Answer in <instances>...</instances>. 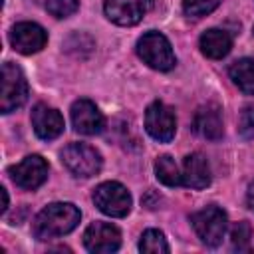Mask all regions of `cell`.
Returning a JSON list of instances; mask_svg holds the SVG:
<instances>
[{"mask_svg":"<svg viewBox=\"0 0 254 254\" xmlns=\"http://www.w3.org/2000/svg\"><path fill=\"white\" fill-rule=\"evenodd\" d=\"M28 99V81L22 69L16 64L2 65V95H0V109L2 113L16 111Z\"/></svg>","mask_w":254,"mask_h":254,"instance_id":"cell-4","label":"cell"},{"mask_svg":"<svg viewBox=\"0 0 254 254\" xmlns=\"http://www.w3.org/2000/svg\"><path fill=\"white\" fill-rule=\"evenodd\" d=\"M93 202L103 214L113 216V218H121V216H127L133 200H131L129 190L121 183L107 181V183H101L93 190Z\"/></svg>","mask_w":254,"mask_h":254,"instance_id":"cell-5","label":"cell"},{"mask_svg":"<svg viewBox=\"0 0 254 254\" xmlns=\"http://www.w3.org/2000/svg\"><path fill=\"white\" fill-rule=\"evenodd\" d=\"M10 42H12V46H14L16 52L28 56V54L40 52L46 46L48 34L36 22H18L12 28V32H10Z\"/></svg>","mask_w":254,"mask_h":254,"instance_id":"cell-11","label":"cell"},{"mask_svg":"<svg viewBox=\"0 0 254 254\" xmlns=\"http://www.w3.org/2000/svg\"><path fill=\"white\" fill-rule=\"evenodd\" d=\"M32 127L36 135L44 141L56 139L64 131V117L58 109L48 107L46 103H38L32 109Z\"/></svg>","mask_w":254,"mask_h":254,"instance_id":"cell-13","label":"cell"},{"mask_svg":"<svg viewBox=\"0 0 254 254\" xmlns=\"http://www.w3.org/2000/svg\"><path fill=\"white\" fill-rule=\"evenodd\" d=\"M79 8V0H46V10L56 18H67L75 14Z\"/></svg>","mask_w":254,"mask_h":254,"instance_id":"cell-22","label":"cell"},{"mask_svg":"<svg viewBox=\"0 0 254 254\" xmlns=\"http://www.w3.org/2000/svg\"><path fill=\"white\" fill-rule=\"evenodd\" d=\"M145 129L155 141L169 143L177 131L175 111L161 101H153L145 111Z\"/></svg>","mask_w":254,"mask_h":254,"instance_id":"cell-7","label":"cell"},{"mask_svg":"<svg viewBox=\"0 0 254 254\" xmlns=\"http://www.w3.org/2000/svg\"><path fill=\"white\" fill-rule=\"evenodd\" d=\"M73 129L81 135H97L103 129V115L89 99H77L71 105Z\"/></svg>","mask_w":254,"mask_h":254,"instance_id":"cell-12","label":"cell"},{"mask_svg":"<svg viewBox=\"0 0 254 254\" xmlns=\"http://www.w3.org/2000/svg\"><path fill=\"white\" fill-rule=\"evenodd\" d=\"M155 175L167 187L183 185V173L179 171V165L175 163V159L169 157V155H163V157H159L155 161Z\"/></svg>","mask_w":254,"mask_h":254,"instance_id":"cell-18","label":"cell"},{"mask_svg":"<svg viewBox=\"0 0 254 254\" xmlns=\"http://www.w3.org/2000/svg\"><path fill=\"white\" fill-rule=\"evenodd\" d=\"M198 46H200V52H202L206 58H210V60H220V58H224V56L230 52V48H232V38H230L224 30L212 28V30H206V32L200 36Z\"/></svg>","mask_w":254,"mask_h":254,"instance_id":"cell-16","label":"cell"},{"mask_svg":"<svg viewBox=\"0 0 254 254\" xmlns=\"http://www.w3.org/2000/svg\"><path fill=\"white\" fill-rule=\"evenodd\" d=\"M81 212L71 202H52L34 218V234L40 240H52L71 232L79 224Z\"/></svg>","mask_w":254,"mask_h":254,"instance_id":"cell-1","label":"cell"},{"mask_svg":"<svg viewBox=\"0 0 254 254\" xmlns=\"http://www.w3.org/2000/svg\"><path fill=\"white\" fill-rule=\"evenodd\" d=\"M139 250L141 252H149V254H167L169 252V244H167V240H165L161 230L149 228V230H145L141 234Z\"/></svg>","mask_w":254,"mask_h":254,"instance_id":"cell-19","label":"cell"},{"mask_svg":"<svg viewBox=\"0 0 254 254\" xmlns=\"http://www.w3.org/2000/svg\"><path fill=\"white\" fill-rule=\"evenodd\" d=\"M10 177L16 187L24 190H34L48 179V163L40 155H28L10 169Z\"/></svg>","mask_w":254,"mask_h":254,"instance_id":"cell-9","label":"cell"},{"mask_svg":"<svg viewBox=\"0 0 254 254\" xmlns=\"http://www.w3.org/2000/svg\"><path fill=\"white\" fill-rule=\"evenodd\" d=\"M246 200H248V206L254 210V183L248 187V192H246Z\"/></svg>","mask_w":254,"mask_h":254,"instance_id":"cell-24","label":"cell"},{"mask_svg":"<svg viewBox=\"0 0 254 254\" xmlns=\"http://www.w3.org/2000/svg\"><path fill=\"white\" fill-rule=\"evenodd\" d=\"M105 16L117 26H135L153 8V0H105Z\"/></svg>","mask_w":254,"mask_h":254,"instance_id":"cell-8","label":"cell"},{"mask_svg":"<svg viewBox=\"0 0 254 254\" xmlns=\"http://www.w3.org/2000/svg\"><path fill=\"white\" fill-rule=\"evenodd\" d=\"M238 133L244 139H254V105H246L238 117Z\"/></svg>","mask_w":254,"mask_h":254,"instance_id":"cell-23","label":"cell"},{"mask_svg":"<svg viewBox=\"0 0 254 254\" xmlns=\"http://www.w3.org/2000/svg\"><path fill=\"white\" fill-rule=\"evenodd\" d=\"M192 228L198 234L200 242H204L206 246H218L226 234V212L220 206H206L196 210L190 216Z\"/></svg>","mask_w":254,"mask_h":254,"instance_id":"cell-3","label":"cell"},{"mask_svg":"<svg viewBox=\"0 0 254 254\" xmlns=\"http://www.w3.org/2000/svg\"><path fill=\"white\" fill-rule=\"evenodd\" d=\"M62 163L71 175L87 179L99 173L101 155L85 143H71L62 151Z\"/></svg>","mask_w":254,"mask_h":254,"instance_id":"cell-6","label":"cell"},{"mask_svg":"<svg viewBox=\"0 0 254 254\" xmlns=\"http://www.w3.org/2000/svg\"><path fill=\"white\" fill-rule=\"evenodd\" d=\"M183 185L190 189H204L210 185V167L202 153H190L183 161Z\"/></svg>","mask_w":254,"mask_h":254,"instance_id":"cell-15","label":"cell"},{"mask_svg":"<svg viewBox=\"0 0 254 254\" xmlns=\"http://www.w3.org/2000/svg\"><path fill=\"white\" fill-rule=\"evenodd\" d=\"M2 190V212L8 208V192H6V189H0Z\"/></svg>","mask_w":254,"mask_h":254,"instance_id":"cell-25","label":"cell"},{"mask_svg":"<svg viewBox=\"0 0 254 254\" xmlns=\"http://www.w3.org/2000/svg\"><path fill=\"white\" fill-rule=\"evenodd\" d=\"M250 238H252V226L248 222H236L230 230V240L234 250H250Z\"/></svg>","mask_w":254,"mask_h":254,"instance_id":"cell-21","label":"cell"},{"mask_svg":"<svg viewBox=\"0 0 254 254\" xmlns=\"http://www.w3.org/2000/svg\"><path fill=\"white\" fill-rule=\"evenodd\" d=\"M83 244L89 252L107 254L121 246V232L109 222H93L83 232Z\"/></svg>","mask_w":254,"mask_h":254,"instance_id":"cell-10","label":"cell"},{"mask_svg":"<svg viewBox=\"0 0 254 254\" xmlns=\"http://www.w3.org/2000/svg\"><path fill=\"white\" fill-rule=\"evenodd\" d=\"M230 79L238 85L240 91L248 93V95H254V60L250 58H242V60H236L230 69Z\"/></svg>","mask_w":254,"mask_h":254,"instance_id":"cell-17","label":"cell"},{"mask_svg":"<svg viewBox=\"0 0 254 254\" xmlns=\"http://www.w3.org/2000/svg\"><path fill=\"white\" fill-rule=\"evenodd\" d=\"M137 54L139 58L153 69L169 71L175 67L177 58L173 54L171 42L161 32H147L137 42Z\"/></svg>","mask_w":254,"mask_h":254,"instance_id":"cell-2","label":"cell"},{"mask_svg":"<svg viewBox=\"0 0 254 254\" xmlns=\"http://www.w3.org/2000/svg\"><path fill=\"white\" fill-rule=\"evenodd\" d=\"M192 129L196 135H200L202 139L208 141H218L222 137V115L220 109L212 103L202 105L196 109L194 117H192Z\"/></svg>","mask_w":254,"mask_h":254,"instance_id":"cell-14","label":"cell"},{"mask_svg":"<svg viewBox=\"0 0 254 254\" xmlns=\"http://www.w3.org/2000/svg\"><path fill=\"white\" fill-rule=\"evenodd\" d=\"M220 4H222V0H185L183 2V12L190 18H200V16L210 14Z\"/></svg>","mask_w":254,"mask_h":254,"instance_id":"cell-20","label":"cell"}]
</instances>
